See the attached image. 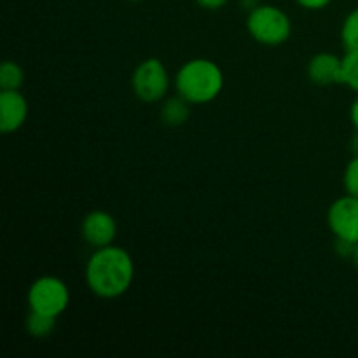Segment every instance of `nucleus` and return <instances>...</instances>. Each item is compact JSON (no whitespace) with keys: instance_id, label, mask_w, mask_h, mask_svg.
<instances>
[{"instance_id":"aec40b11","label":"nucleus","mask_w":358,"mask_h":358,"mask_svg":"<svg viewBox=\"0 0 358 358\" xmlns=\"http://www.w3.org/2000/svg\"><path fill=\"white\" fill-rule=\"evenodd\" d=\"M350 145H352L353 154H355V156H358V129H355V135H353L352 143H350Z\"/></svg>"},{"instance_id":"7ed1b4c3","label":"nucleus","mask_w":358,"mask_h":358,"mask_svg":"<svg viewBox=\"0 0 358 358\" xmlns=\"http://www.w3.org/2000/svg\"><path fill=\"white\" fill-rule=\"evenodd\" d=\"M247 30L255 42L262 45H282L292 34L289 14L271 3H259L248 10Z\"/></svg>"},{"instance_id":"9b49d317","label":"nucleus","mask_w":358,"mask_h":358,"mask_svg":"<svg viewBox=\"0 0 358 358\" xmlns=\"http://www.w3.org/2000/svg\"><path fill=\"white\" fill-rule=\"evenodd\" d=\"M56 325V318L45 317V315L35 313V311H30V315L24 320V329L30 336L34 338H48L52 332Z\"/></svg>"},{"instance_id":"0eeeda50","label":"nucleus","mask_w":358,"mask_h":358,"mask_svg":"<svg viewBox=\"0 0 358 358\" xmlns=\"http://www.w3.org/2000/svg\"><path fill=\"white\" fill-rule=\"evenodd\" d=\"M80 234H83V240L93 248L107 247L114 243L117 236V222L105 210H93L83 219Z\"/></svg>"},{"instance_id":"dca6fc26","label":"nucleus","mask_w":358,"mask_h":358,"mask_svg":"<svg viewBox=\"0 0 358 358\" xmlns=\"http://www.w3.org/2000/svg\"><path fill=\"white\" fill-rule=\"evenodd\" d=\"M334 250H336V254L341 255V257H345V259H352L353 250H355V243H352V241L339 240V238H336Z\"/></svg>"},{"instance_id":"a211bd4d","label":"nucleus","mask_w":358,"mask_h":358,"mask_svg":"<svg viewBox=\"0 0 358 358\" xmlns=\"http://www.w3.org/2000/svg\"><path fill=\"white\" fill-rule=\"evenodd\" d=\"M194 2L198 3L199 7H203V9L219 10V9H222V7L226 6L229 0H194Z\"/></svg>"},{"instance_id":"f03ea898","label":"nucleus","mask_w":358,"mask_h":358,"mask_svg":"<svg viewBox=\"0 0 358 358\" xmlns=\"http://www.w3.org/2000/svg\"><path fill=\"white\" fill-rule=\"evenodd\" d=\"M175 90L191 105L210 103L222 93L224 72L208 58L189 59L175 73Z\"/></svg>"},{"instance_id":"20e7f679","label":"nucleus","mask_w":358,"mask_h":358,"mask_svg":"<svg viewBox=\"0 0 358 358\" xmlns=\"http://www.w3.org/2000/svg\"><path fill=\"white\" fill-rule=\"evenodd\" d=\"M28 306L30 311L58 318L65 313L70 304V289L63 280L45 275L35 280L28 289Z\"/></svg>"},{"instance_id":"423d86ee","label":"nucleus","mask_w":358,"mask_h":358,"mask_svg":"<svg viewBox=\"0 0 358 358\" xmlns=\"http://www.w3.org/2000/svg\"><path fill=\"white\" fill-rule=\"evenodd\" d=\"M327 226L339 240L358 241V198L346 194L336 199L327 212Z\"/></svg>"},{"instance_id":"f8f14e48","label":"nucleus","mask_w":358,"mask_h":358,"mask_svg":"<svg viewBox=\"0 0 358 358\" xmlns=\"http://www.w3.org/2000/svg\"><path fill=\"white\" fill-rule=\"evenodd\" d=\"M24 83V72L16 62H3L0 65V87L20 90Z\"/></svg>"},{"instance_id":"4be33fe9","label":"nucleus","mask_w":358,"mask_h":358,"mask_svg":"<svg viewBox=\"0 0 358 358\" xmlns=\"http://www.w3.org/2000/svg\"><path fill=\"white\" fill-rule=\"evenodd\" d=\"M129 2H143V0H129Z\"/></svg>"},{"instance_id":"f3484780","label":"nucleus","mask_w":358,"mask_h":358,"mask_svg":"<svg viewBox=\"0 0 358 358\" xmlns=\"http://www.w3.org/2000/svg\"><path fill=\"white\" fill-rule=\"evenodd\" d=\"M297 6H301L303 9L308 10H322L327 6H331L332 0H296Z\"/></svg>"},{"instance_id":"f257e3e1","label":"nucleus","mask_w":358,"mask_h":358,"mask_svg":"<svg viewBox=\"0 0 358 358\" xmlns=\"http://www.w3.org/2000/svg\"><path fill=\"white\" fill-rule=\"evenodd\" d=\"M87 289L101 299L124 296L135 278V262L129 252L117 245L94 248L84 269Z\"/></svg>"},{"instance_id":"39448f33","label":"nucleus","mask_w":358,"mask_h":358,"mask_svg":"<svg viewBox=\"0 0 358 358\" xmlns=\"http://www.w3.org/2000/svg\"><path fill=\"white\" fill-rule=\"evenodd\" d=\"M171 77L166 65L159 58H147L136 65L131 76V87L135 96L145 103H156L166 98Z\"/></svg>"},{"instance_id":"1a4fd4ad","label":"nucleus","mask_w":358,"mask_h":358,"mask_svg":"<svg viewBox=\"0 0 358 358\" xmlns=\"http://www.w3.org/2000/svg\"><path fill=\"white\" fill-rule=\"evenodd\" d=\"M308 79L317 86L341 84L343 58L332 52H318L310 59L306 66Z\"/></svg>"},{"instance_id":"6e6552de","label":"nucleus","mask_w":358,"mask_h":358,"mask_svg":"<svg viewBox=\"0 0 358 358\" xmlns=\"http://www.w3.org/2000/svg\"><path fill=\"white\" fill-rule=\"evenodd\" d=\"M28 101L20 90H2L0 93V129L14 133L27 122Z\"/></svg>"},{"instance_id":"4468645a","label":"nucleus","mask_w":358,"mask_h":358,"mask_svg":"<svg viewBox=\"0 0 358 358\" xmlns=\"http://www.w3.org/2000/svg\"><path fill=\"white\" fill-rule=\"evenodd\" d=\"M341 42L346 51L358 49V7L345 17L341 27Z\"/></svg>"},{"instance_id":"6ab92c4d","label":"nucleus","mask_w":358,"mask_h":358,"mask_svg":"<svg viewBox=\"0 0 358 358\" xmlns=\"http://www.w3.org/2000/svg\"><path fill=\"white\" fill-rule=\"evenodd\" d=\"M350 121L355 126V129H358V96L353 100L352 107H350Z\"/></svg>"},{"instance_id":"ddd939ff","label":"nucleus","mask_w":358,"mask_h":358,"mask_svg":"<svg viewBox=\"0 0 358 358\" xmlns=\"http://www.w3.org/2000/svg\"><path fill=\"white\" fill-rule=\"evenodd\" d=\"M341 84H346L350 90L358 93V49L346 51V55L343 56Z\"/></svg>"},{"instance_id":"9d476101","label":"nucleus","mask_w":358,"mask_h":358,"mask_svg":"<svg viewBox=\"0 0 358 358\" xmlns=\"http://www.w3.org/2000/svg\"><path fill=\"white\" fill-rule=\"evenodd\" d=\"M189 101L184 100L180 94L177 96L168 98L161 107V121L166 126H182L187 122L189 115H191V108H189Z\"/></svg>"},{"instance_id":"412c9836","label":"nucleus","mask_w":358,"mask_h":358,"mask_svg":"<svg viewBox=\"0 0 358 358\" xmlns=\"http://www.w3.org/2000/svg\"><path fill=\"white\" fill-rule=\"evenodd\" d=\"M352 261H353V266H355V268L358 269V241L355 243V250H353Z\"/></svg>"},{"instance_id":"2eb2a0df","label":"nucleus","mask_w":358,"mask_h":358,"mask_svg":"<svg viewBox=\"0 0 358 358\" xmlns=\"http://www.w3.org/2000/svg\"><path fill=\"white\" fill-rule=\"evenodd\" d=\"M343 184H345L346 194L357 196L358 198V156L353 157L345 168L343 175Z\"/></svg>"}]
</instances>
